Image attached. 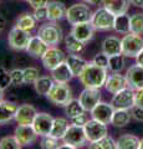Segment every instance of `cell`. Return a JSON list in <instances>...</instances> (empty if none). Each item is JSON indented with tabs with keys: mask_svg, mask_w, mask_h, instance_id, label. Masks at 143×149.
Listing matches in <instances>:
<instances>
[{
	"mask_svg": "<svg viewBox=\"0 0 143 149\" xmlns=\"http://www.w3.org/2000/svg\"><path fill=\"white\" fill-rule=\"evenodd\" d=\"M107 68L96 65L93 61L87 62L84 71L78 76L80 82L87 88H101L107 80Z\"/></svg>",
	"mask_w": 143,
	"mask_h": 149,
	"instance_id": "obj_1",
	"label": "cell"
},
{
	"mask_svg": "<svg viewBox=\"0 0 143 149\" xmlns=\"http://www.w3.org/2000/svg\"><path fill=\"white\" fill-rule=\"evenodd\" d=\"M38 36L41 37L49 46H56L62 41V29L56 22L50 21L39 27Z\"/></svg>",
	"mask_w": 143,
	"mask_h": 149,
	"instance_id": "obj_2",
	"label": "cell"
},
{
	"mask_svg": "<svg viewBox=\"0 0 143 149\" xmlns=\"http://www.w3.org/2000/svg\"><path fill=\"white\" fill-rule=\"evenodd\" d=\"M93 13L86 4H73L66 11V19L68 24L76 25L81 22H89L91 21Z\"/></svg>",
	"mask_w": 143,
	"mask_h": 149,
	"instance_id": "obj_3",
	"label": "cell"
},
{
	"mask_svg": "<svg viewBox=\"0 0 143 149\" xmlns=\"http://www.w3.org/2000/svg\"><path fill=\"white\" fill-rule=\"evenodd\" d=\"M50 102H52L55 106L65 107L68 102L72 100V92L71 88L66 83H56L52 86L50 92L46 96Z\"/></svg>",
	"mask_w": 143,
	"mask_h": 149,
	"instance_id": "obj_4",
	"label": "cell"
},
{
	"mask_svg": "<svg viewBox=\"0 0 143 149\" xmlns=\"http://www.w3.org/2000/svg\"><path fill=\"white\" fill-rule=\"evenodd\" d=\"M114 17L116 15H113L111 11H108L106 8H98L97 10L93 13L91 19V22L93 27L98 31H108L113 29L114 24Z\"/></svg>",
	"mask_w": 143,
	"mask_h": 149,
	"instance_id": "obj_5",
	"label": "cell"
},
{
	"mask_svg": "<svg viewBox=\"0 0 143 149\" xmlns=\"http://www.w3.org/2000/svg\"><path fill=\"white\" fill-rule=\"evenodd\" d=\"M122 42V54L126 57H137L138 54L143 49V39L141 35L128 32L121 40Z\"/></svg>",
	"mask_w": 143,
	"mask_h": 149,
	"instance_id": "obj_6",
	"label": "cell"
},
{
	"mask_svg": "<svg viewBox=\"0 0 143 149\" xmlns=\"http://www.w3.org/2000/svg\"><path fill=\"white\" fill-rule=\"evenodd\" d=\"M30 39H31V35H30L29 31L22 30L15 25L10 31H9L8 42L10 45L11 49L21 51V50H26Z\"/></svg>",
	"mask_w": 143,
	"mask_h": 149,
	"instance_id": "obj_7",
	"label": "cell"
},
{
	"mask_svg": "<svg viewBox=\"0 0 143 149\" xmlns=\"http://www.w3.org/2000/svg\"><path fill=\"white\" fill-rule=\"evenodd\" d=\"M85 134L89 143H95L100 141L101 138L107 136V124H105L100 120L96 119H89L87 123L84 125Z\"/></svg>",
	"mask_w": 143,
	"mask_h": 149,
	"instance_id": "obj_8",
	"label": "cell"
},
{
	"mask_svg": "<svg viewBox=\"0 0 143 149\" xmlns=\"http://www.w3.org/2000/svg\"><path fill=\"white\" fill-rule=\"evenodd\" d=\"M67 56L65 55L62 50H60L56 46H50L47 51L44 54V56L41 57V61L46 70L52 71L54 68H56L59 65H61L62 62L66 61Z\"/></svg>",
	"mask_w": 143,
	"mask_h": 149,
	"instance_id": "obj_9",
	"label": "cell"
},
{
	"mask_svg": "<svg viewBox=\"0 0 143 149\" xmlns=\"http://www.w3.org/2000/svg\"><path fill=\"white\" fill-rule=\"evenodd\" d=\"M111 103L113 104L114 108H121V109H132L136 106L135 101V92L131 87H126L121 90L119 92L114 93L112 97Z\"/></svg>",
	"mask_w": 143,
	"mask_h": 149,
	"instance_id": "obj_10",
	"label": "cell"
},
{
	"mask_svg": "<svg viewBox=\"0 0 143 149\" xmlns=\"http://www.w3.org/2000/svg\"><path fill=\"white\" fill-rule=\"evenodd\" d=\"M14 136L21 144V147H29L36 142L39 134L36 133L33 124H17L14 130Z\"/></svg>",
	"mask_w": 143,
	"mask_h": 149,
	"instance_id": "obj_11",
	"label": "cell"
},
{
	"mask_svg": "<svg viewBox=\"0 0 143 149\" xmlns=\"http://www.w3.org/2000/svg\"><path fill=\"white\" fill-rule=\"evenodd\" d=\"M62 141H63V143L71 144L75 149L84 147L87 143V138H86L84 127L70 124V127H68L65 137L62 138Z\"/></svg>",
	"mask_w": 143,
	"mask_h": 149,
	"instance_id": "obj_12",
	"label": "cell"
},
{
	"mask_svg": "<svg viewBox=\"0 0 143 149\" xmlns=\"http://www.w3.org/2000/svg\"><path fill=\"white\" fill-rule=\"evenodd\" d=\"M78 101L84 107L86 112H91L92 109L101 102V92L100 88H87L80 93L78 96Z\"/></svg>",
	"mask_w": 143,
	"mask_h": 149,
	"instance_id": "obj_13",
	"label": "cell"
},
{
	"mask_svg": "<svg viewBox=\"0 0 143 149\" xmlns=\"http://www.w3.org/2000/svg\"><path fill=\"white\" fill-rule=\"evenodd\" d=\"M54 119L55 118L52 116L46 113V112H38V114H36V117L33 122V127L40 137L49 136L52 128Z\"/></svg>",
	"mask_w": 143,
	"mask_h": 149,
	"instance_id": "obj_14",
	"label": "cell"
},
{
	"mask_svg": "<svg viewBox=\"0 0 143 149\" xmlns=\"http://www.w3.org/2000/svg\"><path fill=\"white\" fill-rule=\"evenodd\" d=\"M114 107L112 103H105V102H100V103L91 111L92 118L96 120H100L105 124H111L112 120V116L114 112Z\"/></svg>",
	"mask_w": 143,
	"mask_h": 149,
	"instance_id": "obj_15",
	"label": "cell"
},
{
	"mask_svg": "<svg viewBox=\"0 0 143 149\" xmlns=\"http://www.w3.org/2000/svg\"><path fill=\"white\" fill-rule=\"evenodd\" d=\"M126 78L128 82V87H131L133 91L143 88V66L141 65H133L127 70Z\"/></svg>",
	"mask_w": 143,
	"mask_h": 149,
	"instance_id": "obj_16",
	"label": "cell"
},
{
	"mask_svg": "<svg viewBox=\"0 0 143 149\" xmlns=\"http://www.w3.org/2000/svg\"><path fill=\"white\" fill-rule=\"evenodd\" d=\"M38 114V111L33 104H21L17 107L15 120L17 124H33L34 119Z\"/></svg>",
	"mask_w": 143,
	"mask_h": 149,
	"instance_id": "obj_17",
	"label": "cell"
},
{
	"mask_svg": "<svg viewBox=\"0 0 143 149\" xmlns=\"http://www.w3.org/2000/svg\"><path fill=\"white\" fill-rule=\"evenodd\" d=\"M95 30L96 29L93 27V25H92V22L89 21V22H81V24L72 25L71 32L77 40H80V41H82V42L86 44L93 37Z\"/></svg>",
	"mask_w": 143,
	"mask_h": 149,
	"instance_id": "obj_18",
	"label": "cell"
},
{
	"mask_svg": "<svg viewBox=\"0 0 143 149\" xmlns=\"http://www.w3.org/2000/svg\"><path fill=\"white\" fill-rule=\"evenodd\" d=\"M47 8V20L49 21H60L63 17H66V11L67 9L65 4L57 0H49V3L46 4Z\"/></svg>",
	"mask_w": 143,
	"mask_h": 149,
	"instance_id": "obj_19",
	"label": "cell"
},
{
	"mask_svg": "<svg viewBox=\"0 0 143 149\" xmlns=\"http://www.w3.org/2000/svg\"><path fill=\"white\" fill-rule=\"evenodd\" d=\"M49 47L50 46L46 44L41 37H39L36 35V36H31V39L29 41V44H27V47L25 51L30 56H33V57L41 58L44 56V54L47 51Z\"/></svg>",
	"mask_w": 143,
	"mask_h": 149,
	"instance_id": "obj_20",
	"label": "cell"
},
{
	"mask_svg": "<svg viewBox=\"0 0 143 149\" xmlns=\"http://www.w3.org/2000/svg\"><path fill=\"white\" fill-rule=\"evenodd\" d=\"M105 87L110 93L114 95V93L119 92L121 90H123V88L128 87V82H127L126 76L119 74V72H113V74H111V76L107 77Z\"/></svg>",
	"mask_w": 143,
	"mask_h": 149,
	"instance_id": "obj_21",
	"label": "cell"
},
{
	"mask_svg": "<svg viewBox=\"0 0 143 149\" xmlns=\"http://www.w3.org/2000/svg\"><path fill=\"white\" fill-rule=\"evenodd\" d=\"M51 77L54 78V81L56 83H68L72 77L73 73L68 67V65L65 62H62L61 65H59L56 68H54L51 71Z\"/></svg>",
	"mask_w": 143,
	"mask_h": 149,
	"instance_id": "obj_22",
	"label": "cell"
},
{
	"mask_svg": "<svg viewBox=\"0 0 143 149\" xmlns=\"http://www.w3.org/2000/svg\"><path fill=\"white\" fill-rule=\"evenodd\" d=\"M130 4L131 0H103L102 5L113 15H122L128 11Z\"/></svg>",
	"mask_w": 143,
	"mask_h": 149,
	"instance_id": "obj_23",
	"label": "cell"
},
{
	"mask_svg": "<svg viewBox=\"0 0 143 149\" xmlns=\"http://www.w3.org/2000/svg\"><path fill=\"white\" fill-rule=\"evenodd\" d=\"M17 106L9 101H0V124H5L15 119Z\"/></svg>",
	"mask_w": 143,
	"mask_h": 149,
	"instance_id": "obj_24",
	"label": "cell"
},
{
	"mask_svg": "<svg viewBox=\"0 0 143 149\" xmlns=\"http://www.w3.org/2000/svg\"><path fill=\"white\" fill-rule=\"evenodd\" d=\"M102 52L106 54L110 57V56L113 55H118L122 54V42L121 40L117 39L114 36H110L106 37L102 42Z\"/></svg>",
	"mask_w": 143,
	"mask_h": 149,
	"instance_id": "obj_25",
	"label": "cell"
},
{
	"mask_svg": "<svg viewBox=\"0 0 143 149\" xmlns=\"http://www.w3.org/2000/svg\"><path fill=\"white\" fill-rule=\"evenodd\" d=\"M66 63L73 73V77H78L81 72L84 71L85 66L87 65V61L85 58H82L80 55H68L66 57Z\"/></svg>",
	"mask_w": 143,
	"mask_h": 149,
	"instance_id": "obj_26",
	"label": "cell"
},
{
	"mask_svg": "<svg viewBox=\"0 0 143 149\" xmlns=\"http://www.w3.org/2000/svg\"><path fill=\"white\" fill-rule=\"evenodd\" d=\"M141 139L133 134H122L116 141L117 149H140Z\"/></svg>",
	"mask_w": 143,
	"mask_h": 149,
	"instance_id": "obj_27",
	"label": "cell"
},
{
	"mask_svg": "<svg viewBox=\"0 0 143 149\" xmlns=\"http://www.w3.org/2000/svg\"><path fill=\"white\" fill-rule=\"evenodd\" d=\"M71 123H68V120L66 118H62V117H57L54 119V123H52V128H51V132H50V136H52L57 139H62L65 137V134L67 132L68 127H70Z\"/></svg>",
	"mask_w": 143,
	"mask_h": 149,
	"instance_id": "obj_28",
	"label": "cell"
},
{
	"mask_svg": "<svg viewBox=\"0 0 143 149\" xmlns=\"http://www.w3.org/2000/svg\"><path fill=\"white\" fill-rule=\"evenodd\" d=\"M65 46L66 50L72 55H81L85 51V42L77 40L75 36H73L72 32H70L68 35H66L65 37Z\"/></svg>",
	"mask_w": 143,
	"mask_h": 149,
	"instance_id": "obj_29",
	"label": "cell"
},
{
	"mask_svg": "<svg viewBox=\"0 0 143 149\" xmlns=\"http://www.w3.org/2000/svg\"><path fill=\"white\" fill-rule=\"evenodd\" d=\"M130 109H121V108H116L113 112L112 116V120H111V124H113L114 127L117 128H123L130 123L131 120V113L128 112Z\"/></svg>",
	"mask_w": 143,
	"mask_h": 149,
	"instance_id": "obj_30",
	"label": "cell"
},
{
	"mask_svg": "<svg viewBox=\"0 0 143 149\" xmlns=\"http://www.w3.org/2000/svg\"><path fill=\"white\" fill-rule=\"evenodd\" d=\"M55 85V81L52 77L49 76H41L38 78V81L34 83V88L38 95L40 96H47V93Z\"/></svg>",
	"mask_w": 143,
	"mask_h": 149,
	"instance_id": "obj_31",
	"label": "cell"
},
{
	"mask_svg": "<svg viewBox=\"0 0 143 149\" xmlns=\"http://www.w3.org/2000/svg\"><path fill=\"white\" fill-rule=\"evenodd\" d=\"M113 29L116 30L118 34L126 35L128 32H131V16H128L127 13L122 14V15H116Z\"/></svg>",
	"mask_w": 143,
	"mask_h": 149,
	"instance_id": "obj_32",
	"label": "cell"
},
{
	"mask_svg": "<svg viewBox=\"0 0 143 149\" xmlns=\"http://www.w3.org/2000/svg\"><path fill=\"white\" fill-rule=\"evenodd\" d=\"M36 21L38 20L35 19L34 14L25 13V14H22V15H20L19 19L16 20V26L25 31L31 32L36 27Z\"/></svg>",
	"mask_w": 143,
	"mask_h": 149,
	"instance_id": "obj_33",
	"label": "cell"
},
{
	"mask_svg": "<svg viewBox=\"0 0 143 149\" xmlns=\"http://www.w3.org/2000/svg\"><path fill=\"white\" fill-rule=\"evenodd\" d=\"M124 56L123 54H118V55H113L108 57V70L112 72H121L124 68V65H126V61H124Z\"/></svg>",
	"mask_w": 143,
	"mask_h": 149,
	"instance_id": "obj_34",
	"label": "cell"
},
{
	"mask_svg": "<svg viewBox=\"0 0 143 149\" xmlns=\"http://www.w3.org/2000/svg\"><path fill=\"white\" fill-rule=\"evenodd\" d=\"M84 112H86V111L84 109V107H82V104L80 103V101H78V100H73L72 98L65 106V114L67 116L68 118L76 117V116L84 113Z\"/></svg>",
	"mask_w": 143,
	"mask_h": 149,
	"instance_id": "obj_35",
	"label": "cell"
},
{
	"mask_svg": "<svg viewBox=\"0 0 143 149\" xmlns=\"http://www.w3.org/2000/svg\"><path fill=\"white\" fill-rule=\"evenodd\" d=\"M90 148L91 149H117L116 142L108 136L101 138L100 141L95 142V143H90Z\"/></svg>",
	"mask_w": 143,
	"mask_h": 149,
	"instance_id": "obj_36",
	"label": "cell"
},
{
	"mask_svg": "<svg viewBox=\"0 0 143 149\" xmlns=\"http://www.w3.org/2000/svg\"><path fill=\"white\" fill-rule=\"evenodd\" d=\"M131 32L143 35V14H133L131 16Z\"/></svg>",
	"mask_w": 143,
	"mask_h": 149,
	"instance_id": "obj_37",
	"label": "cell"
},
{
	"mask_svg": "<svg viewBox=\"0 0 143 149\" xmlns=\"http://www.w3.org/2000/svg\"><path fill=\"white\" fill-rule=\"evenodd\" d=\"M40 72L36 67H26L24 68V83L26 85H34L38 81Z\"/></svg>",
	"mask_w": 143,
	"mask_h": 149,
	"instance_id": "obj_38",
	"label": "cell"
},
{
	"mask_svg": "<svg viewBox=\"0 0 143 149\" xmlns=\"http://www.w3.org/2000/svg\"><path fill=\"white\" fill-rule=\"evenodd\" d=\"M20 148L22 147L17 142L15 136H10V137L8 136L0 139V149H20Z\"/></svg>",
	"mask_w": 143,
	"mask_h": 149,
	"instance_id": "obj_39",
	"label": "cell"
},
{
	"mask_svg": "<svg viewBox=\"0 0 143 149\" xmlns=\"http://www.w3.org/2000/svg\"><path fill=\"white\" fill-rule=\"evenodd\" d=\"M40 147L43 149H59V139L52 136H43L40 139Z\"/></svg>",
	"mask_w": 143,
	"mask_h": 149,
	"instance_id": "obj_40",
	"label": "cell"
},
{
	"mask_svg": "<svg viewBox=\"0 0 143 149\" xmlns=\"http://www.w3.org/2000/svg\"><path fill=\"white\" fill-rule=\"evenodd\" d=\"M10 85H13L10 72H8L5 68L0 67V88H3L5 91Z\"/></svg>",
	"mask_w": 143,
	"mask_h": 149,
	"instance_id": "obj_41",
	"label": "cell"
},
{
	"mask_svg": "<svg viewBox=\"0 0 143 149\" xmlns=\"http://www.w3.org/2000/svg\"><path fill=\"white\" fill-rule=\"evenodd\" d=\"M10 76H11V83L15 86H19L24 83V70L20 68H15L10 71Z\"/></svg>",
	"mask_w": 143,
	"mask_h": 149,
	"instance_id": "obj_42",
	"label": "cell"
},
{
	"mask_svg": "<svg viewBox=\"0 0 143 149\" xmlns=\"http://www.w3.org/2000/svg\"><path fill=\"white\" fill-rule=\"evenodd\" d=\"M34 16L38 21H44V20H47V8L45 6H39V8H35L34 9Z\"/></svg>",
	"mask_w": 143,
	"mask_h": 149,
	"instance_id": "obj_43",
	"label": "cell"
},
{
	"mask_svg": "<svg viewBox=\"0 0 143 149\" xmlns=\"http://www.w3.org/2000/svg\"><path fill=\"white\" fill-rule=\"evenodd\" d=\"M96 65H98V66L101 67H105V68H108V56L101 52V54H97L93 57V60H92Z\"/></svg>",
	"mask_w": 143,
	"mask_h": 149,
	"instance_id": "obj_44",
	"label": "cell"
},
{
	"mask_svg": "<svg viewBox=\"0 0 143 149\" xmlns=\"http://www.w3.org/2000/svg\"><path fill=\"white\" fill-rule=\"evenodd\" d=\"M87 120H89V117H87V114L85 113H81L76 116V117H72L70 118V123L73 124V125H80V127H84V125L87 123Z\"/></svg>",
	"mask_w": 143,
	"mask_h": 149,
	"instance_id": "obj_45",
	"label": "cell"
},
{
	"mask_svg": "<svg viewBox=\"0 0 143 149\" xmlns=\"http://www.w3.org/2000/svg\"><path fill=\"white\" fill-rule=\"evenodd\" d=\"M132 117L137 119V120H141L143 122V107H140V106H135L132 108Z\"/></svg>",
	"mask_w": 143,
	"mask_h": 149,
	"instance_id": "obj_46",
	"label": "cell"
},
{
	"mask_svg": "<svg viewBox=\"0 0 143 149\" xmlns=\"http://www.w3.org/2000/svg\"><path fill=\"white\" fill-rule=\"evenodd\" d=\"M135 101H136V106L143 107V88L137 90L135 92Z\"/></svg>",
	"mask_w": 143,
	"mask_h": 149,
	"instance_id": "obj_47",
	"label": "cell"
},
{
	"mask_svg": "<svg viewBox=\"0 0 143 149\" xmlns=\"http://www.w3.org/2000/svg\"><path fill=\"white\" fill-rule=\"evenodd\" d=\"M47 3H49V0H30L29 5L35 9V8H39V6H45Z\"/></svg>",
	"mask_w": 143,
	"mask_h": 149,
	"instance_id": "obj_48",
	"label": "cell"
},
{
	"mask_svg": "<svg viewBox=\"0 0 143 149\" xmlns=\"http://www.w3.org/2000/svg\"><path fill=\"white\" fill-rule=\"evenodd\" d=\"M84 1L90 5H100L101 3H103V0H84Z\"/></svg>",
	"mask_w": 143,
	"mask_h": 149,
	"instance_id": "obj_49",
	"label": "cell"
},
{
	"mask_svg": "<svg viewBox=\"0 0 143 149\" xmlns=\"http://www.w3.org/2000/svg\"><path fill=\"white\" fill-rule=\"evenodd\" d=\"M136 60H137V63H138V65H141V66H143V49H142L141 52L138 54V56L136 57Z\"/></svg>",
	"mask_w": 143,
	"mask_h": 149,
	"instance_id": "obj_50",
	"label": "cell"
},
{
	"mask_svg": "<svg viewBox=\"0 0 143 149\" xmlns=\"http://www.w3.org/2000/svg\"><path fill=\"white\" fill-rule=\"evenodd\" d=\"M131 3L137 8H143V0H131Z\"/></svg>",
	"mask_w": 143,
	"mask_h": 149,
	"instance_id": "obj_51",
	"label": "cell"
},
{
	"mask_svg": "<svg viewBox=\"0 0 143 149\" xmlns=\"http://www.w3.org/2000/svg\"><path fill=\"white\" fill-rule=\"evenodd\" d=\"M4 27H5V19L3 15H0V32L4 30Z\"/></svg>",
	"mask_w": 143,
	"mask_h": 149,
	"instance_id": "obj_52",
	"label": "cell"
},
{
	"mask_svg": "<svg viewBox=\"0 0 143 149\" xmlns=\"http://www.w3.org/2000/svg\"><path fill=\"white\" fill-rule=\"evenodd\" d=\"M4 100V90L3 88H0V101Z\"/></svg>",
	"mask_w": 143,
	"mask_h": 149,
	"instance_id": "obj_53",
	"label": "cell"
},
{
	"mask_svg": "<svg viewBox=\"0 0 143 149\" xmlns=\"http://www.w3.org/2000/svg\"><path fill=\"white\" fill-rule=\"evenodd\" d=\"M140 149H143V138L141 139V143H140Z\"/></svg>",
	"mask_w": 143,
	"mask_h": 149,
	"instance_id": "obj_54",
	"label": "cell"
},
{
	"mask_svg": "<svg viewBox=\"0 0 143 149\" xmlns=\"http://www.w3.org/2000/svg\"><path fill=\"white\" fill-rule=\"evenodd\" d=\"M25 1H27V3H29V1H30V0H25Z\"/></svg>",
	"mask_w": 143,
	"mask_h": 149,
	"instance_id": "obj_55",
	"label": "cell"
}]
</instances>
